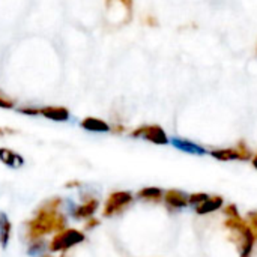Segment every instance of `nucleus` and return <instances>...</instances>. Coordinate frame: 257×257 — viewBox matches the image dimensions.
<instances>
[{"mask_svg":"<svg viewBox=\"0 0 257 257\" xmlns=\"http://www.w3.org/2000/svg\"><path fill=\"white\" fill-rule=\"evenodd\" d=\"M62 200L59 197L44 202L35 212V217L26 223V238L27 241L42 239L48 233H59L65 230L66 218L60 212Z\"/></svg>","mask_w":257,"mask_h":257,"instance_id":"f257e3e1","label":"nucleus"},{"mask_svg":"<svg viewBox=\"0 0 257 257\" xmlns=\"http://www.w3.org/2000/svg\"><path fill=\"white\" fill-rule=\"evenodd\" d=\"M224 227L229 229L232 232V235H235L233 241L238 244L239 257H251L257 238L254 232L251 230V227L247 224V221H244L241 217L227 218L224 221Z\"/></svg>","mask_w":257,"mask_h":257,"instance_id":"f03ea898","label":"nucleus"},{"mask_svg":"<svg viewBox=\"0 0 257 257\" xmlns=\"http://www.w3.org/2000/svg\"><path fill=\"white\" fill-rule=\"evenodd\" d=\"M83 241H84V233H81L80 230H75V229H65V230L56 233V236L48 244V248L53 253H59V251L65 253L69 248L81 244Z\"/></svg>","mask_w":257,"mask_h":257,"instance_id":"7ed1b4c3","label":"nucleus"},{"mask_svg":"<svg viewBox=\"0 0 257 257\" xmlns=\"http://www.w3.org/2000/svg\"><path fill=\"white\" fill-rule=\"evenodd\" d=\"M131 203H133V194L130 191H114L108 196L102 209V215L105 218L116 217L122 214Z\"/></svg>","mask_w":257,"mask_h":257,"instance_id":"20e7f679","label":"nucleus"},{"mask_svg":"<svg viewBox=\"0 0 257 257\" xmlns=\"http://www.w3.org/2000/svg\"><path fill=\"white\" fill-rule=\"evenodd\" d=\"M131 137L134 139H145L154 145H167L169 143V137L167 134L164 133V130L158 125H145V126H140L137 130H134L131 133Z\"/></svg>","mask_w":257,"mask_h":257,"instance_id":"39448f33","label":"nucleus"},{"mask_svg":"<svg viewBox=\"0 0 257 257\" xmlns=\"http://www.w3.org/2000/svg\"><path fill=\"white\" fill-rule=\"evenodd\" d=\"M98 209V200L93 197H89L84 203H81L80 206H74V209L71 211V217L74 220H87L90 218Z\"/></svg>","mask_w":257,"mask_h":257,"instance_id":"423d86ee","label":"nucleus"},{"mask_svg":"<svg viewBox=\"0 0 257 257\" xmlns=\"http://www.w3.org/2000/svg\"><path fill=\"white\" fill-rule=\"evenodd\" d=\"M164 203L170 209H182L188 206V196L179 190H169L164 193L163 197Z\"/></svg>","mask_w":257,"mask_h":257,"instance_id":"0eeeda50","label":"nucleus"},{"mask_svg":"<svg viewBox=\"0 0 257 257\" xmlns=\"http://www.w3.org/2000/svg\"><path fill=\"white\" fill-rule=\"evenodd\" d=\"M172 145L182 151V152H187V154H194V155H205L208 154V151L205 148H202L200 145H196L190 140H185V139H179V137H173L172 139Z\"/></svg>","mask_w":257,"mask_h":257,"instance_id":"6e6552de","label":"nucleus"},{"mask_svg":"<svg viewBox=\"0 0 257 257\" xmlns=\"http://www.w3.org/2000/svg\"><path fill=\"white\" fill-rule=\"evenodd\" d=\"M39 114H42L44 117L54 120V122H66L69 120V111L65 107H42L39 108Z\"/></svg>","mask_w":257,"mask_h":257,"instance_id":"1a4fd4ad","label":"nucleus"},{"mask_svg":"<svg viewBox=\"0 0 257 257\" xmlns=\"http://www.w3.org/2000/svg\"><path fill=\"white\" fill-rule=\"evenodd\" d=\"M0 161L11 169H21L24 166V158L8 148H0Z\"/></svg>","mask_w":257,"mask_h":257,"instance_id":"9d476101","label":"nucleus"},{"mask_svg":"<svg viewBox=\"0 0 257 257\" xmlns=\"http://www.w3.org/2000/svg\"><path fill=\"white\" fill-rule=\"evenodd\" d=\"M12 236V224L9 217L5 212H0V247L3 250L8 248L9 241Z\"/></svg>","mask_w":257,"mask_h":257,"instance_id":"9b49d317","label":"nucleus"},{"mask_svg":"<svg viewBox=\"0 0 257 257\" xmlns=\"http://www.w3.org/2000/svg\"><path fill=\"white\" fill-rule=\"evenodd\" d=\"M80 125L81 128L90 133H108L111 130L107 122H104L102 119H96V117H86L84 120H81Z\"/></svg>","mask_w":257,"mask_h":257,"instance_id":"f8f14e48","label":"nucleus"},{"mask_svg":"<svg viewBox=\"0 0 257 257\" xmlns=\"http://www.w3.org/2000/svg\"><path fill=\"white\" fill-rule=\"evenodd\" d=\"M221 206H223V197H220V196H212V197H209L206 202H203L202 205L196 206V212H197L199 215H206V214H211V212L218 211Z\"/></svg>","mask_w":257,"mask_h":257,"instance_id":"ddd939ff","label":"nucleus"},{"mask_svg":"<svg viewBox=\"0 0 257 257\" xmlns=\"http://www.w3.org/2000/svg\"><path fill=\"white\" fill-rule=\"evenodd\" d=\"M137 197L142 199V200H146V202L158 203V202L163 200L164 191H163L161 188H157V187H146V188H142V190L137 193Z\"/></svg>","mask_w":257,"mask_h":257,"instance_id":"4468645a","label":"nucleus"},{"mask_svg":"<svg viewBox=\"0 0 257 257\" xmlns=\"http://www.w3.org/2000/svg\"><path fill=\"white\" fill-rule=\"evenodd\" d=\"M211 157H214L218 161H233V160H241L238 148H226V149H215L209 152Z\"/></svg>","mask_w":257,"mask_h":257,"instance_id":"2eb2a0df","label":"nucleus"},{"mask_svg":"<svg viewBox=\"0 0 257 257\" xmlns=\"http://www.w3.org/2000/svg\"><path fill=\"white\" fill-rule=\"evenodd\" d=\"M48 248V242L44 241V239H38V241H33L29 248H27V254L30 257H38L41 254H44Z\"/></svg>","mask_w":257,"mask_h":257,"instance_id":"dca6fc26","label":"nucleus"},{"mask_svg":"<svg viewBox=\"0 0 257 257\" xmlns=\"http://www.w3.org/2000/svg\"><path fill=\"white\" fill-rule=\"evenodd\" d=\"M209 199V196L206 193H194L191 196H188V205H193V206H199L202 205L203 202H206Z\"/></svg>","mask_w":257,"mask_h":257,"instance_id":"f3484780","label":"nucleus"},{"mask_svg":"<svg viewBox=\"0 0 257 257\" xmlns=\"http://www.w3.org/2000/svg\"><path fill=\"white\" fill-rule=\"evenodd\" d=\"M236 148H238V151H239L241 161H248V160H251V158H253V155H251V151L248 149V146H247L244 142H239Z\"/></svg>","mask_w":257,"mask_h":257,"instance_id":"a211bd4d","label":"nucleus"},{"mask_svg":"<svg viewBox=\"0 0 257 257\" xmlns=\"http://www.w3.org/2000/svg\"><path fill=\"white\" fill-rule=\"evenodd\" d=\"M223 212H224V215H226L227 218H238V217H241L239 212H238L236 205H229V206H226V208L223 209Z\"/></svg>","mask_w":257,"mask_h":257,"instance_id":"6ab92c4d","label":"nucleus"},{"mask_svg":"<svg viewBox=\"0 0 257 257\" xmlns=\"http://www.w3.org/2000/svg\"><path fill=\"white\" fill-rule=\"evenodd\" d=\"M15 107V102L11 99V98H8L6 95H3V93H0V108H14Z\"/></svg>","mask_w":257,"mask_h":257,"instance_id":"aec40b11","label":"nucleus"},{"mask_svg":"<svg viewBox=\"0 0 257 257\" xmlns=\"http://www.w3.org/2000/svg\"><path fill=\"white\" fill-rule=\"evenodd\" d=\"M247 220H248V226L251 227V230L254 232L257 238V212H250L247 215Z\"/></svg>","mask_w":257,"mask_h":257,"instance_id":"412c9836","label":"nucleus"},{"mask_svg":"<svg viewBox=\"0 0 257 257\" xmlns=\"http://www.w3.org/2000/svg\"><path fill=\"white\" fill-rule=\"evenodd\" d=\"M96 226H99V221L95 220V218H89V220L84 223V230H92V229L96 227Z\"/></svg>","mask_w":257,"mask_h":257,"instance_id":"4be33fe9","label":"nucleus"},{"mask_svg":"<svg viewBox=\"0 0 257 257\" xmlns=\"http://www.w3.org/2000/svg\"><path fill=\"white\" fill-rule=\"evenodd\" d=\"M18 111H20V113H23V114H32V116H35V114H39V110H38V108H30V107L18 108Z\"/></svg>","mask_w":257,"mask_h":257,"instance_id":"5701e85b","label":"nucleus"},{"mask_svg":"<svg viewBox=\"0 0 257 257\" xmlns=\"http://www.w3.org/2000/svg\"><path fill=\"white\" fill-rule=\"evenodd\" d=\"M251 163H253V167L257 170V154L253 157V158H251Z\"/></svg>","mask_w":257,"mask_h":257,"instance_id":"b1692460","label":"nucleus"},{"mask_svg":"<svg viewBox=\"0 0 257 257\" xmlns=\"http://www.w3.org/2000/svg\"><path fill=\"white\" fill-rule=\"evenodd\" d=\"M122 2H123V5H125V6H126V8H128V9H130V8H131V3H133V2H131V0H122Z\"/></svg>","mask_w":257,"mask_h":257,"instance_id":"393cba45","label":"nucleus"},{"mask_svg":"<svg viewBox=\"0 0 257 257\" xmlns=\"http://www.w3.org/2000/svg\"><path fill=\"white\" fill-rule=\"evenodd\" d=\"M3 134H5V130H2V128H0V137H2Z\"/></svg>","mask_w":257,"mask_h":257,"instance_id":"a878e982","label":"nucleus"},{"mask_svg":"<svg viewBox=\"0 0 257 257\" xmlns=\"http://www.w3.org/2000/svg\"><path fill=\"white\" fill-rule=\"evenodd\" d=\"M60 257H69V256H68L66 253H62V254H60Z\"/></svg>","mask_w":257,"mask_h":257,"instance_id":"bb28decb","label":"nucleus"},{"mask_svg":"<svg viewBox=\"0 0 257 257\" xmlns=\"http://www.w3.org/2000/svg\"><path fill=\"white\" fill-rule=\"evenodd\" d=\"M44 257H51V256H44Z\"/></svg>","mask_w":257,"mask_h":257,"instance_id":"cd10ccee","label":"nucleus"}]
</instances>
